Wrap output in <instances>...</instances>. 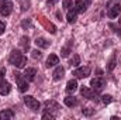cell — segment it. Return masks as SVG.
<instances>
[{"mask_svg": "<svg viewBox=\"0 0 121 120\" xmlns=\"http://www.w3.org/2000/svg\"><path fill=\"white\" fill-rule=\"evenodd\" d=\"M9 62H10L11 65H14L16 68L21 69V68H24L26 64H27V57H26L21 51H18V50H13V51L10 52V55H9Z\"/></svg>", "mask_w": 121, "mask_h": 120, "instance_id": "obj_1", "label": "cell"}, {"mask_svg": "<svg viewBox=\"0 0 121 120\" xmlns=\"http://www.w3.org/2000/svg\"><path fill=\"white\" fill-rule=\"evenodd\" d=\"M121 11V3L117 0H111L107 3V16L110 18H116Z\"/></svg>", "mask_w": 121, "mask_h": 120, "instance_id": "obj_2", "label": "cell"}, {"mask_svg": "<svg viewBox=\"0 0 121 120\" xmlns=\"http://www.w3.org/2000/svg\"><path fill=\"white\" fill-rule=\"evenodd\" d=\"M24 103H26V106L31 109L32 112H38L39 110V107H41V103L34 97V96H31V95H26L24 96Z\"/></svg>", "mask_w": 121, "mask_h": 120, "instance_id": "obj_3", "label": "cell"}, {"mask_svg": "<svg viewBox=\"0 0 121 120\" xmlns=\"http://www.w3.org/2000/svg\"><path fill=\"white\" fill-rule=\"evenodd\" d=\"M13 76H14V79L17 81L18 90H20V92H27V89L30 88V85H28V81H27V79H24V76H23L20 72H16V71H14Z\"/></svg>", "mask_w": 121, "mask_h": 120, "instance_id": "obj_4", "label": "cell"}, {"mask_svg": "<svg viewBox=\"0 0 121 120\" xmlns=\"http://www.w3.org/2000/svg\"><path fill=\"white\" fill-rule=\"evenodd\" d=\"M44 109H45L47 113H51V115L56 116L58 112H59V109H60V106H59V103L55 102V100H45V103H44Z\"/></svg>", "mask_w": 121, "mask_h": 120, "instance_id": "obj_5", "label": "cell"}, {"mask_svg": "<svg viewBox=\"0 0 121 120\" xmlns=\"http://www.w3.org/2000/svg\"><path fill=\"white\" fill-rule=\"evenodd\" d=\"M80 95L89 100H94V102H99V97H97V93L94 89H90L87 86H82L80 88Z\"/></svg>", "mask_w": 121, "mask_h": 120, "instance_id": "obj_6", "label": "cell"}, {"mask_svg": "<svg viewBox=\"0 0 121 120\" xmlns=\"http://www.w3.org/2000/svg\"><path fill=\"white\" fill-rule=\"evenodd\" d=\"M13 11V3L10 0H3L0 3V14L4 17H9Z\"/></svg>", "mask_w": 121, "mask_h": 120, "instance_id": "obj_7", "label": "cell"}, {"mask_svg": "<svg viewBox=\"0 0 121 120\" xmlns=\"http://www.w3.org/2000/svg\"><path fill=\"white\" fill-rule=\"evenodd\" d=\"M90 71H91L90 66H80V68H76L72 72V75L78 79H83V78H87L90 75Z\"/></svg>", "mask_w": 121, "mask_h": 120, "instance_id": "obj_8", "label": "cell"}, {"mask_svg": "<svg viewBox=\"0 0 121 120\" xmlns=\"http://www.w3.org/2000/svg\"><path fill=\"white\" fill-rule=\"evenodd\" d=\"M38 20H39V23L42 24V27L48 31V32H51V34H55V32H56V27H55V26H54L47 17H44V16H38Z\"/></svg>", "mask_w": 121, "mask_h": 120, "instance_id": "obj_9", "label": "cell"}, {"mask_svg": "<svg viewBox=\"0 0 121 120\" xmlns=\"http://www.w3.org/2000/svg\"><path fill=\"white\" fill-rule=\"evenodd\" d=\"M104 85H106V82H104L103 78H93V79L90 81V86L96 90V92L101 90L103 88H104Z\"/></svg>", "mask_w": 121, "mask_h": 120, "instance_id": "obj_10", "label": "cell"}, {"mask_svg": "<svg viewBox=\"0 0 121 120\" xmlns=\"http://www.w3.org/2000/svg\"><path fill=\"white\" fill-rule=\"evenodd\" d=\"M73 9L76 10V13H85L86 9H87V4H86V1H83V0H75Z\"/></svg>", "mask_w": 121, "mask_h": 120, "instance_id": "obj_11", "label": "cell"}, {"mask_svg": "<svg viewBox=\"0 0 121 120\" xmlns=\"http://www.w3.org/2000/svg\"><path fill=\"white\" fill-rule=\"evenodd\" d=\"M35 75H37L35 68H27V69L24 71V74H23L24 79H27L28 82H31V81H34V79H35Z\"/></svg>", "mask_w": 121, "mask_h": 120, "instance_id": "obj_12", "label": "cell"}, {"mask_svg": "<svg viewBox=\"0 0 121 120\" xmlns=\"http://www.w3.org/2000/svg\"><path fill=\"white\" fill-rule=\"evenodd\" d=\"M58 64H59V58H58V55L51 54V55L48 57V60H47L45 66H47V68H51V66H56Z\"/></svg>", "mask_w": 121, "mask_h": 120, "instance_id": "obj_13", "label": "cell"}, {"mask_svg": "<svg viewBox=\"0 0 121 120\" xmlns=\"http://www.w3.org/2000/svg\"><path fill=\"white\" fill-rule=\"evenodd\" d=\"M63 75H65V69H63L60 65H56V68H55V71H54V74H52V78H54L55 81H60V79L63 78Z\"/></svg>", "mask_w": 121, "mask_h": 120, "instance_id": "obj_14", "label": "cell"}, {"mask_svg": "<svg viewBox=\"0 0 121 120\" xmlns=\"http://www.w3.org/2000/svg\"><path fill=\"white\" fill-rule=\"evenodd\" d=\"M76 10L75 9H69L68 10V14H66V21L69 23V24H75L76 23Z\"/></svg>", "mask_w": 121, "mask_h": 120, "instance_id": "obj_15", "label": "cell"}, {"mask_svg": "<svg viewBox=\"0 0 121 120\" xmlns=\"http://www.w3.org/2000/svg\"><path fill=\"white\" fill-rule=\"evenodd\" d=\"M34 42H35V45H37L38 48H48V47L51 45V41H48V40H45V38H42V37H38Z\"/></svg>", "mask_w": 121, "mask_h": 120, "instance_id": "obj_16", "label": "cell"}, {"mask_svg": "<svg viewBox=\"0 0 121 120\" xmlns=\"http://www.w3.org/2000/svg\"><path fill=\"white\" fill-rule=\"evenodd\" d=\"M14 117V112L11 109H6L0 112V120H10Z\"/></svg>", "mask_w": 121, "mask_h": 120, "instance_id": "obj_17", "label": "cell"}, {"mask_svg": "<svg viewBox=\"0 0 121 120\" xmlns=\"http://www.w3.org/2000/svg\"><path fill=\"white\" fill-rule=\"evenodd\" d=\"M10 92H11V85H10L7 81H4V82L0 85V95L6 96V95H9Z\"/></svg>", "mask_w": 121, "mask_h": 120, "instance_id": "obj_18", "label": "cell"}, {"mask_svg": "<svg viewBox=\"0 0 121 120\" xmlns=\"http://www.w3.org/2000/svg\"><path fill=\"white\" fill-rule=\"evenodd\" d=\"M76 89H78V82H76V79H70V81L66 83V92H68V93H73Z\"/></svg>", "mask_w": 121, "mask_h": 120, "instance_id": "obj_19", "label": "cell"}, {"mask_svg": "<svg viewBox=\"0 0 121 120\" xmlns=\"http://www.w3.org/2000/svg\"><path fill=\"white\" fill-rule=\"evenodd\" d=\"M20 45H21V48L27 52V51L30 50V38H28V37H26V35H24V37H21V38H20Z\"/></svg>", "mask_w": 121, "mask_h": 120, "instance_id": "obj_20", "label": "cell"}, {"mask_svg": "<svg viewBox=\"0 0 121 120\" xmlns=\"http://www.w3.org/2000/svg\"><path fill=\"white\" fill-rule=\"evenodd\" d=\"M78 99L76 97H73V96H68V97H65V105L68 106V107H75V106H78Z\"/></svg>", "mask_w": 121, "mask_h": 120, "instance_id": "obj_21", "label": "cell"}, {"mask_svg": "<svg viewBox=\"0 0 121 120\" xmlns=\"http://www.w3.org/2000/svg\"><path fill=\"white\" fill-rule=\"evenodd\" d=\"M70 45H72V42L69 41L68 42V45H65L62 50H60V57H63V58H66L68 55H69V52H70Z\"/></svg>", "mask_w": 121, "mask_h": 120, "instance_id": "obj_22", "label": "cell"}, {"mask_svg": "<svg viewBox=\"0 0 121 120\" xmlns=\"http://www.w3.org/2000/svg\"><path fill=\"white\" fill-rule=\"evenodd\" d=\"M101 102H103L104 105H108V103L113 102V96H111V95H103V96H101Z\"/></svg>", "mask_w": 121, "mask_h": 120, "instance_id": "obj_23", "label": "cell"}, {"mask_svg": "<svg viewBox=\"0 0 121 120\" xmlns=\"http://www.w3.org/2000/svg\"><path fill=\"white\" fill-rule=\"evenodd\" d=\"M31 57H32L34 60H39V58L42 57V52H41L39 50H32V51H31Z\"/></svg>", "mask_w": 121, "mask_h": 120, "instance_id": "obj_24", "label": "cell"}, {"mask_svg": "<svg viewBox=\"0 0 121 120\" xmlns=\"http://www.w3.org/2000/svg\"><path fill=\"white\" fill-rule=\"evenodd\" d=\"M70 66H78L79 64H80V58H79V55H73V58L70 60Z\"/></svg>", "mask_w": 121, "mask_h": 120, "instance_id": "obj_25", "label": "cell"}, {"mask_svg": "<svg viewBox=\"0 0 121 120\" xmlns=\"http://www.w3.org/2000/svg\"><path fill=\"white\" fill-rule=\"evenodd\" d=\"M21 27H23V28H31V27H32V23H31L30 18H28V20H23V21H21Z\"/></svg>", "mask_w": 121, "mask_h": 120, "instance_id": "obj_26", "label": "cell"}, {"mask_svg": "<svg viewBox=\"0 0 121 120\" xmlns=\"http://www.w3.org/2000/svg\"><path fill=\"white\" fill-rule=\"evenodd\" d=\"M62 6H63V9H66V10H69L70 7H73V3H72V0H63V3H62Z\"/></svg>", "mask_w": 121, "mask_h": 120, "instance_id": "obj_27", "label": "cell"}, {"mask_svg": "<svg viewBox=\"0 0 121 120\" xmlns=\"http://www.w3.org/2000/svg\"><path fill=\"white\" fill-rule=\"evenodd\" d=\"M116 58H117V57H116V54H114V55H113V58L110 60V64H108V66H107V68H108V71H113V68L116 66Z\"/></svg>", "mask_w": 121, "mask_h": 120, "instance_id": "obj_28", "label": "cell"}, {"mask_svg": "<svg viewBox=\"0 0 121 120\" xmlns=\"http://www.w3.org/2000/svg\"><path fill=\"white\" fill-rule=\"evenodd\" d=\"M20 3H21V9L23 10H27L28 7H30V1L28 0H18Z\"/></svg>", "mask_w": 121, "mask_h": 120, "instance_id": "obj_29", "label": "cell"}, {"mask_svg": "<svg viewBox=\"0 0 121 120\" xmlns=\"http://www.w3.org/2000/svg\"><path fill=\"white\" fill-rule=\"evenodd\" d=\"M55 117H56V116H54V115H51V113H47V112L42 115V120H54Z\"/></svg>", "mask_w": 121, "mask_h": 120, "instance_id": "obj_30", "label": "cell"}, {"mask_svg": "<svg viewBox=\"0 0 121 120\" xmlns=\"http://www.w3.org/2000/svg\"><path fill=\"white\" fill-rule=\"evenodd\" d=\"M82 112H83V115H85V116H91V115L94 113V109H90V107H86V109H83Z\"/></svg>", "mask_w": 121, "mask_h": 120, "instance_id": "obj_31", "label": "cell"}, {"mask_svg": "<svg viewBox=\"0 0 121 120\" xmlns=\"http://www.w3.org/2000/svg\"><path fill=\"white\" fill-rule=\"evenodd\" d=\"M4 75H6V69H4V68H1V69H0V85L6 81V79H4Z\"/></svg>", "mask_w": 121, "mask_h": 120, "instance_id": "obj_32", "label": "cell"}, {"mask_svg": "<svg viewBox=\"0 0 121 120\" xmlns=\"http://www.w3.org/2000/svg\"><path fill=\"white\" fill-rule=\"evenodd\" d=\"M108 27H110V28H113V31H114L116 34H118V35L121 37V30H120V28H117L114 24H108Z\"/></svg>", "mask_w": 121, "mask_h": 120, "instance_id": "obj_33", "label": "cell"}, {"mask_svg": "<svg viewBox=\"0 0 121 120\" xmlns=\"http://www.w3.org/2000/svg\"><path fill=\"white\" fill-rule=\"evenodd\" d=\"M4 30H6V24H4V23H3V21L0 20V35H1L3 32H4Z\"/></svg>", "mask_w": 121, "mask_h": 120, "instance_id": "obj_34", "label": "cell"}, {"mask_svg": "<svg viewBox=\"0 0 121 120\" xmlns=\"http://www.w3.org/2000/svg\"><path fill=\"white\" fill-rule=\"evenodd\" d=\"M58 0H48V6H54Z\"/></svg>", "mask_w": 121, "mask_h": 120, "instance_id": "obj_35", "label": "cell"}, {"mask_svg": "<svg viewBox=\"0 0 121 120\" xmlns=\"http://www.w3.org/2000/svg\"><path fill=\"white\" fill-rule=\"evenodd\" d=\"M56 17H58L59 20H62V14H60V11H56Z\"/></svg>", "mask_w": 121, "mask_h": 120, "instance_id": "obj_36", "label": "cell"}, {"mask_svg": "<svg viewBox=\"0 0 121 120\" xmlns=\"http://www.w3.org/2000/svg\"><path fill=\"white\" fill-rule=\"evenodd\" d=\"M118 23H120V26H121V16H120V18H118Z\"/></svg>", "mask_w": 121, "mask_h": 120, "instance_id": "obj_37", "label": "cell"}, {"mask_svg": "<svg viewBox=\"0 0 121 120\" xmlns=\"http://www.w3.org/2000/svg\"><path fill=\"white\" fill-rule=\"evenodd\" d=\"M86 3H91V0H86Z\"/></svg>", "mask_w": 121, "mask_h": 120, "instance_id": "obj_38", "label": "cell"}, {"mask_svg": "<svg viewBox=\"0 0 121 120\" xmlns=\"http://www.w3.org/2000/svg\"><path fill=\"white\" fill-rule=\"evenodd\" d=\"M0 1H3V0H0Z\"/></svg>", "mask_w": 121, "mask_h": 120, "instance_id": "obj_39", "label": "cell"}]
</instances>
